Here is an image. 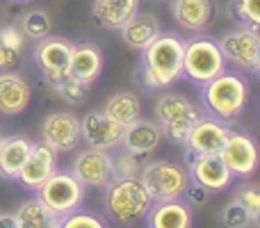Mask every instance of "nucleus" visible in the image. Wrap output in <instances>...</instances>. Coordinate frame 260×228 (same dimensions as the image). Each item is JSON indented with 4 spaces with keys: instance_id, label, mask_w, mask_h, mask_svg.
Masks as SVG:
<instances>
[{
    "instance_id": "obj_31",
    "label": "nucleus",
    "mask_w": 260,
    "mask_h": 228,
    "mask_svg": "<svg viewBox=\"0 0 260 228\" xmlns=\"http://www.w3.org/2000/svg\"><path fill=\"white\" fill-rule=\"evenodd\" d=\"M114 162V178H126V176H139L144 167V155H137V153H130L123 148L121 153L112 155Z\"/></svg>"
},
{
    "instance_id": "obj_13",
    "label": "nucleus",
    "mask_w": 260,
    "mask_h": 228,
    "mask_svg": "<svg viewBox=\"0 0 260 228\" xmlns=\"http://www.w3.org/2000/svg\"><path fill=\"white\" fill-rule=\"evenodd\" d=\"M123 125L117 123L112 116H108L103 110H91L80 119V139L91 148H112L121 146Z\"/></svg>"
},
{
    "instance_id": "obj_7",
    "label": "nucleus",
    "mask_w": 260,
    "mask_h": 228,
    "mask_svg": "<svg viewBox=\"0 0 260 228\" xmlns=\"http://www.w3.org/2000/svg\"><path fill=\"white\" fill-rule=\"evenodd\" d=\"M35 192L59 217L80 208L82 201H85V185L76 178L73 171H67V169H59V171L55 169Z\"/></svg>"
},
{
    "instance_id": "obj_30",
    "label": "nucleus",
    "mask_w": 260,
    "mask_h": 228,
    "mask_svg": "<svg viewBox=\"0 0 260 228\" xmlns=\"http://www.w3.org/2000/svg\"><path fill=\"white\" fill-rule=\"evenodd\" d=\"M101 226H108V221L96 217L89 210H80V208L59 217V228H101Z\"/></svg>"
},
{
    "instance_id": "obj_23",
    "label": "nucleus",
    "mask_w": 260,
    "mask_h": 228,
    "mask_svg": "<svg viewBox=\"0 0 260 228\" xmlns=\"http://www.w3.org/2000/svg\"><path fill=\"white\" fill-rule=\"evenodd\" d=\"M119 32H121L123 44L130 46V48L142 50L144 46H148L157 35H160L162 27H160V21H157L153 14L137 12L130 21H126L121 27H119Z\"/></svg>"
},
{
    "instance_id": "obj_11",
    "label": "nucleus",
    "mask_w": 260,
    "mask_h": 228,
    "mask_svg": "<svg viewBox=\"0 0 260 228\" xmlns=\"http://www.w3.org/2000/svg\"><path fill=\"white\" fill-rule=\"evenodd\" d=\"M71 171L85 187H108L114 180V162L110 151L103 148H85L76 155Z\"/></svg>"
},
{
    "instance_id": "obj_19",
    "label": "nucleus",
    "mask_w": 260,
    "mask_h": 228,
    "mask_svg": "<svg viewBox=\"0 0 260 228\" xmlns=\"http://www.w3.org/2000/svg\"><path fill=\"white\" fill-rule=\"evenodd\" d=\"M55 169H57V153L41 142L32 146L30 155H27L25 165L18 171L16 180H21L27 189H37Z\"/></svg>"
},
{
    "instance_id": "obj_10",
    "label": "nucleus",
    "mask_w": 260,
    "mask_h": 228,
    "mask_svg": "<svg viewBox=\"0 0 260 228\" xmlns=\"http://www.w3.org/2000/svg\"><path fill=\"white\" fill-rule=\"evenodd\" d=\"M219 157L224 165L231 169L235 178H249L256 174L258 169V148L251 135L240 133V130H231L226 144L221 146Z\"/></svg>"
},
{
    "instance_id": "obj_29",
    "label": "nucleus",
    "mask_w": 260,
    "mask_h": 228,
    "mask_svg": "<svg viewBox=\"0 0 260 228\" xmlns=\"http://www.w3.org/2000/svg\"><path fill=\"white\" fill-rule=\"evenodd\" d=\"M53 89H55V94H57L59 99L67 101V103H71V105L82 103V101L89 96V85H87V82L76 80V78H71V76L53 82Z\"/></svg>"
},
{
    "instance_id": "obj_3",
    "label": "nucleus",
    "mask_w": 260,
    "mask_h": 228,
    "mask_svg": "<svg viewBox=\"0 0 260 228\" xmlns=\"http://www.w3.org/2000/svg\"><path fill=\"white\" fill-rule=\"evenodd\" d=\"M153 206V197L139 176L114 178L105 187V215L112 224L130 226L146 217Z\"/></svg>"
},
{
    "instance_id": "obj_14",
    "label": "nucleus",
    "mask_w": 260,
    "mask_h": 228,
    "mask_svg": "<svg viewBox=\"0 0 260 228\" xmlns=\"http://www.w3.org/2000/svg\"><path fill=\"white\" fill-rule=\"evenodd\" d=\"M41 142L55 153H69L82 142L80 119L73 112H50L41 123Z\"/></svg>"
},
{
    "instance_id": "obj_21",
    "label": "nucleus",
    "mask_w": 260,
    "mask_h": 228,
    "mask_svg": "<svg viewBox=\"0 0 260 228\" xmlns=\"http://www.w3.org/2000/svg\"><path fill=\"white\" fill-rule=\"evenodd\" d=\"M32 146H35V142L25 135H9V137L0 139V176L16 180Z\"/></svg>"
},
{
    "instance_id": "obj_27",
    "label": "nucleus",
    "mask_w": 260,
    "mask_h": 228,
    "mask_svg": "<svg viewBox=\"0 0 260 228\" xmlns=\"http://www.w3.org/2000/svg\"><path fill=\"white\" fill-rule=\"evenodd\" d=\"M18 30L23 32V37L30 41H41L44 37L50 35L53 30V18L46 9H30V12L21 14L16 21Z\"/></svg>"
},
{
    "instance_id": "obj_26",
    "label": "nucleus",
    "mask_w": 260,
    "mask_h": 228,
    "mask_svg": "<svg viewBox=\"0 0 260 228\" xmlns=\"http://www.w3.org/2000/svg\"><path fill=\"white\" fill-rule=\"evenodd\" d=\"M103 112L108 116H112L117 123L128 125L130 121L142 116V101H139V96L135 91H119V94L108 99Z\"/></svg>"
},
{
    "instance_id": "obj_38",
    "label": "nucleus",
    "mask_w": 260,
    "mask_h": 228,
    "mask_svg": "<svg viewBox=\"0 0 260 228\" xmlns=\"http://www.w3.org/2000/svg\"><path fill=\"white\" fill-rule=\"evenodd\" d=\"M21 3H25V0H21Z\"/></svg>"
},
{
    "instance_id": "obj_32",
    "label": "nucleus",
    "mask_w": 260,
    "mask_h": 228,
    "mask_svg": "<svg viewBox=\"0 0 260 228\" xmlns=\"http://www.w3.org/2000/svg\"><path fill=\"white\" fill-rule=\"evenodd\" d=\"M235 201H240L247 212L253 217V221L260 224V187L256 183H244L238 187V192L233 194Z\"/></svg>"
},
{
    "instance_id": "obj_34",
    "label": "nucleus",
    "mask_w": 260,
    "mask_h": 228,
    "mask_svg": "<svg viewBox=\"0 0 260 228\" xmlns=\"http://www.w3.org/2000/svg\"><path fill=\"white\" fill-rule=\"evenodd\" d=\"M23 64V50L12 48L7 41L0 39V73L18 71Z\"/></svg>"
},
{
    "instance_id": "obj_1",
    "label": "nucleus",
    "mask_w": 260,
    "mask_h": 228,
    "mask_svg": "<svg viewBox=\"0 0 260 228\" xmlns=\"http://www.w3.org/2000/svg\"><path fill=\"white\" fill-rule=\"evenodd\" d=\"M185 39L178 32H160L142 48V78L148 89H167L183 78Z\"/></svg>"
},
{
    "instance_id": "obj_2",
    "label": "nucleus",
    "mask_w": 260,
    "mask_h": 228,
    "mask_svg": "<svg viewBox=\"0 0 260 228\" xmlns=\"http://www.w3.org/2000/svg\"><path fill=\"white\" fill-rule=\"evenodd\" d=\"M203 87V110L219 121H235L242 116L251 101V87L242 71H224Z\"/></svg>"
},
{
    "instance_id": "obj_12",
    "label": "nucleus",
    "mask_w": 260,
    "mask_h": 228,
    "mask_svg": "<svg viewBox=\"0 0 260 228\" xmlns=\"http://www.w3.org/2000/svg\"><path fill=\"white\" fill-rule=\"evenodd\" d=\"M187 174L189 180L199 183L208 192H224L233 185L235 176L224 165L219 153H203V155H187Z\"/></svg>"
},
{
    "instance_id": "obj_6",
    "label": "nucleus",
    "mask_w": 260,
    "mask_h": 228,
    "mask_svg": "<svg viewBox=\"0 0 260 228\" xmlns=\"http://www.w3.org/2000/svg\"><path fill=\"white\" fill-rule=\"evenodd\" d=\"M139 178L146 185L153 201H167V199L183 197L185 187L189 183V174L183 165H176L171 160H151L144 162Z\"/></svg>"
},
{
    "instance_id": "obj_37",
    "label": "nucleus",
    "mask_w": 260,
    "mask_h": 228,
    "mask_svg": "<svg viewBox=\"0 0 260 228\" xmlns=\"http://www.w3.org/2000/svg\"><path fill=\"white\" fill-rule=\"evenodd\" d=\"M0 139H3V135H0Z\"/></svg>"
},
{
    "instance_id": "obj_4",
    "label": "nucleus",
    "mask_w": 260,
    "mask_h": 228,
    "mask_svg": "<svg viewBox=\"0 0 260 228\" xmlns=\"http://www.w3.org/2000/svg\"><path fill=\"white\" fill-rule=\"evenodd\" d=\"M203 114V105L183 94H162L155 103V121L162 128V137H169L174 144H185L189 130Z\"/></svg>"
},
{
    "instance_id": "obj_9",
    "label": "nucleus",
    "mask_w": 260,
    "mask_h": 228,
    "mask_svg": "<svg viewBox=\"0 0 260 228\" xmlns=\"http://www.w3.org/2000/svg\"><path fill=\"white\" fill-rule=\"evenodd\" d=\"M73 41L67 37L48 35L41 41H37L35 48V62L39 67L41 76L46 82H57L69 76V62H71Z\"/></svg>"
},
{
    "instance_id": "obj_24",
    "label": "nucleus",
    "mask_w": 260,
    "mask_h": 228,
    "mask_svg": "<svg viewBox=\"0 0 260 228\" xmlns=\"http://www.w3.org/2000/svg\"><path fill=\"white\" fill-rule=\"evenodd\" d=\"M94 18L108 30H119L139 12V0H94Z\"/></svg>"
},
{
    "instance_id": "obj_5",
    "label": "nucleus",
    "mask_w": 260,
    "mask_h": 228,
    "mask_svg": "<svg viewBox=\"0 0 260 228\" xmlns=\"http://www.w3.org/2000/svg\"><path fill=\"white\" fill-rule=\"evenodd\" d=\"M226 69L224 53L215 37L197 35L185 41L183 53V78L194 85H206Z\"/></svg>"
},
{
    "instance_id": "obj_18",
    "label": "nucleus",
    "mask_w": 260,
    "mask_h": 228,
    "mask_svg": "<svg viewBox=\"0 0 260 228\" xmlns=\"http://www.w3.org/2000/svg\"><path fill=\"white\" fill-rule=\"evenodd\" d=\"M162 142V128L157 121L151 119H135L128 125H123V137H121V146L130 153L137 155H151L157 148V144Z\"/></svg>"
},
{
    "instance_id": "obj_33",
    "label": "nucleus",
    "mask_w": 260,
    "mask_h": 228,
    "mask_svg": "<svg viewBox=\"0 0 260 228\" xmlns=\"http://www.w3.org/2000/svg\"><path fill=\"white\" fill-rule=\"evenodd\" d=\"M221 221H224V226H229V228L258 226L256 221H253V217L247 212V208H244L240 201H235V199L229 203V206L224 208V215H221Z\"/></svg>"
},
{
    "instance_id": "obj_36",
    "label": "nucleus",
    "mask_w": 260,
    "mask_h": 228,
    "mask_svg": "<svg viewBox=\"0 0 260 228\" xmlns=\"http://www.w3.org/2000/svg\"><path fill=\"white\" fill-rule=\"evenodd\" d=\"M18 228V219L14 212H0V228Z\"/></svg>"
},
{
    "instance_id": "obj_20",
    "label": "nucleus",
    "mask_w": 260,
    "mask_h": 228,
    "mask_svg": "<svg viewBox=\"0 0 260 228\" xmlns=\"http://www.w3.org/2000/svg\"><path fill=\"white\" fill-rule=\"evenodd\" d=\"M146 224L153 228H189L192 226V208L178 199L153 201L146 212Z\"/></svg>"
},
{
    "instance_id": "obj_15",
    "label": "nucleus",
    "mask_w": 260,
    "mask_h": 228,
    "mask_svg": "<svg viewBox=\"0 0 260 228\" xmlns=\"http://www.w3.org/2000/svg\"><path fill=\"white\" fill-rule=\"evenodd\" d=\"M231 128L226 125V121H219L215 116H206L194 123V128L189 130L187 139H185V153L187 155H203V153H219L221 146L229 139Z\"/></svg>"
},
{
    "instance_id": "obj_25",
    "label": "nucleus",
    "mask_w": 260,
    "mask_h": 228,
    "mask_svg": "<svg viewBox=\"0 0 260 228\" xmlns=\"http://www.w3.org/2000/svg\"><path fill=\"white\" fill-rule=\"evenodd\" d=\"M18 228H59V215L53 212L39 197L25 201L16 212Z\"/></svg>"
},
{
    "instance_id": "obj_8",
    "label": "nucleus",
    "mask_w": 260,
    "mask_h": 228,
    "mask_svg": "<svg viewBox=\"0 0 260 228\" xmlns=\"http://www.w3.org/2000/svg\"><path fill=\"white\" fill-rule=\"evenodd\" d=\"M219 41V48L224 53L226 64H233L242 73H260V35L247 27L226 32Z\"/></svg>"
},
{
    "instance_id": "obj_22",
    "label": "nucleus",
    "mask_w": 260,
    "mask_h": 228,
    "mask_svg": "<svg viewBox=\"0 0 260 228\" xmlns=\"http://www.w3.org/2000/svg\"><path fill=\"white\" fill-rule=\"evenodd\" d=\"M30 85L16 71L0 73V112L16 116L30 105Z\"/></svg>"
},
{
    "instance_id": "obj_28",
    "label": "nucleus",
    "mask_w": 260,
    "mask_h": 228,
    "mask_svg": "<svg viewBox=\"0 0 260 228\" xmlns=\"http://www.w3.org/2000/svg\"><path fill=\"white\" fill-rule=\"evenodd\" d=\"M231 16L235 18L238 27L258 32L260 30V0H233Z\"/></svg>"
},
{
    "instance_id": "obj_16",
    "label": "nucleus",
    "mask_w": 260,
    "mask_h": 228,
    "mask_svg": "<svg viewBox=\"0 0 260 228\" xmlns=\"http://www.w3.org/2000/svg\"><path fill=\"white\" fill-rule=\"evenodd\" d=\"M171 16L183 30L201 32L215 21L217 0H171Z\"/></svg>"
},
{
    "instance_id": "obj_17",
    "label": "nucleus",
    "mask_w": 260,
    "mask_h": 228,
    "mask_svg": "<svg viewBox=\"0 0 260 228\" xmlns=\"http://www.w3.org/2000/svg\"><path fill=\"white\" fill-rule=\"evenodd\" d=\"M103 67H105V57H103L101 46L91 44V41L73 44L71 62H69V76L71 78L91 85L103 73Z\"/></svg>"
},
{
    "instance_id": "obj_35",
    "label": "nucleus",
    "mask_w": 260,
    "mask_h": 228,
    "mask_svg": "<svg viewBox=\"0 0 260 228\" xmlns=\"http://www.w3.org/2000/svg\"><path fill=\"white\" fill-rule=\"evenodd\" d=\"M208 189L206 187H201L199 183H194V180H189L187 183V187H185V192H183V197H187V201L192 203V206H203L206 203V199H208Z\"/></svg>"
}]
</instances>
